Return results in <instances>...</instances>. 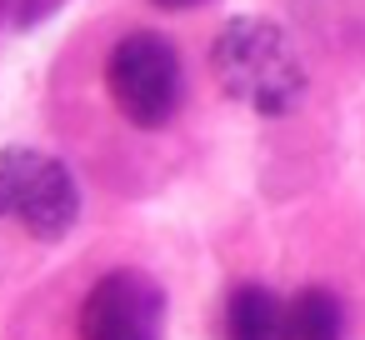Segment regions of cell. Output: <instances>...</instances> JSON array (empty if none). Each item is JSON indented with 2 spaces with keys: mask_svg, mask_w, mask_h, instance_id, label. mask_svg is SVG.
<instances>
[{
  "mask_svg": "<svg viewBox=\"0 0 365 340\" xmlns=\"http://www.w3.org/2000/svg\"><path fill=\"white\" fill-rule=\"evenodd\" d=\"M280 340H345V305L325 285H305L285 300Z\"/></svg>",
  "mask_w": 365,
  "mask_h": 340,
  "instance_id": "5",
  "label": "cell"
},
{
  "mask_svg": "<svg viewBox=\"0 0 365 340\" xmlns=\"http://www.w3.org/2000/svg\"><path fill=\"white\" fill-rule=\"evenodd\" d=\"M285 300L265 285H235L225 305V340H280Z\"/></svg>",
  "mask_w": 365,
  "mask_h": 340,
  "instance_id": "6",
  "label": "cell"
},
{
  "mask_svg": "<svg viewBox=\"0 0 365 340\" xmlns=\"http://www.w3.org/2000/svg\"><path fill=\"white\" fill-rule=\"evenodd\" d=\"M155 6H165V11H195V6H205V0H155Z\"/></svg>",
  "mask_w": 365,
  "mask_h": 340,
  "instance_id": "7",
  "label": "cell"
},
{
  "mask_svg": "<svg viewBox=\"0 0 365 340\" xmlns=\"http://www.w3.org/2000/svg\"><path fill=\"white\" fill-rule=\"evenodd\" d=\"M165 290L140 270H110L81 305V340H160Z\"/></svg>",
  "mask_w": 365,
  "mask_h": 340,
  "instance_id": "4",
  "label": "cell"
},
{
  "mask_svg": "<svg viewBox=\"0 0 365 340\" xmlns=\"http://www.w3.org/2000/svg\"><path fill=\"white\" fill-rule=\"evenodd\" d=\"M210 76L225 101L255 115H290L305 101V61L295 41L265 16H235L210 41Z\"/></svg>",
  "mask_w": 365,
  "mask_h": 340,
  "instance_id": "1",
  "label": "cell"
},
{
  "mask_svg": "<svg viewBox=\"0 0 365 340\" xmlns=\"http://www.w3.org/2000/svg\"><path fill=\"white\" fill-rule=\"evenodd\" d=\"M0 220H21L36 240H66L81 220V185L71 165L31 145L0 150Z\"/></svg>",
  "mask_w": 365,
  "mask_h": 340,
  "instance_id": "3",
  "label": "cell"
},
{
  "mask_svg": "<svg viewBox=\"0 0 365 340\" xmlns=\"http://www.w3.org/2000/svg\"><path fill=\"white\" fill-rule=\"evenodd\" d=\"M106 86L115 110L140 125V130H160L175 120L180 96H185V76H180V56L165 36L155 31H130L110 46L106 61Z\"/></svg>",
  "mask_w": 365,
  "mask_h": 340,
  "instance_id": "2",
  "label": "cell"
}]
</instances>
